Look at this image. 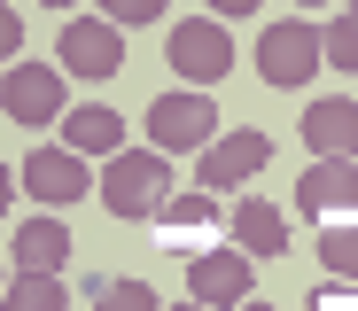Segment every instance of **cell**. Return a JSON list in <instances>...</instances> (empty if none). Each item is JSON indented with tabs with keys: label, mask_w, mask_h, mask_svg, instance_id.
<instances>
[{
	"label": "cell",
	"mask_w": 358,
	"mask_h": 311,
	"mask_svg": "<svg viewBox=\"0 0 358 311\" xmlns=\"http://www.w3.org/2000/svg\"><path fill=\"white\" fill-rule=\"evenodd\" d=\"M242 311H273V303H257V296H250V303H242Z\"/></svg>",
	"instance_id": "21"
},
{
	"label": "cell",
	"mask_w": 358,
	"mask_h": 311,
	"mask_svg": "<svg viewBox=\"0 0 358 311\" xmlns=\"http://www.w3.org/2000/svg\"><path fill=\"white\" fill-rule=\"evenodd\" d=\"M94 311H164V303H156L148 280H117V273H101V280H94Z\"/></svg>",
	"instance_id": "18"
},
{
	"label": "cell",
	"mask_w": 358,
	"mask_h": 311,
	"mask_svg": "<svg viewBox=\"0 0 358 311\" xmlns=\"http://www.w3.org/2000/svg\"><path fill=\"white\" fill-rule=\"evenodd\" d=\"M94 195L109 218H156L179 187H171V164L156 148H125V156H109V171L94 179Z\"/></svg>",
	"instance_id": "1"
},
{
	"label": "cell",
	"mask_w": 358,
	"mask_h": 311,
	"mask_svg": "<svg viewBox=\"0 0 358 311\" xmlns=\"http://www.w3.org/2000/svg\"><path fill=\"white\" fill-rule=\"evenodd\" d=\"M8 249H16V265H24V273H63V257H71L78 241L63 233V218H31V226H16Z\"/></svg>",
	"instance_id": "14"
},
{
	"label": "cell",
	"mask_w": 358,
	"mask_h": 311,
	"mask_svg": "<svg viewBox=\"0 0 358 311\" xmlns=\"http://www.w3.org/2000/svg\"><path fill=\"white\" fill-rule=\"evenodd\" d=\"M257 71H265V86H304L312 71H327V47H320V31L304 24V16H288V24H265V39H257Z\"/></svg>",
	"instance_id": "3"
},
{
	"label": "cell",
	"mask_w": 358,
	"mask_h": 311,
	"mask_svg": "<svg viewBox=\"0 0 358 311\" xmlns=\"http://www.w3.org/2000/svg\"><path fill=\"white\" fill-rule=\"evenodd\" d=\"M16 124H63L71 101H63V71H47V62H8V86H0Z\"/></svg>",
	"instance_id": "9"
},
{
	"label": "cell",
	"mask_w": 358,
	"mask_h": 311,
	"mask_svg": "<svg viewBox=\"0 0 358 311\" xmlns=\"http://www.w3.org/2000/svg\"><path fill=\"white\" fill-rule=\"evenodd\" d=\"M265 164H273V140H265V133H226V140L203 148V179H195V187L218 195V187H242V179L265 171Z\"/></svg>",
	"instance_id": "10"
},
{
	"label": "cell",
	"mask_w": 358,
	"mask_h": 311,
	"mask_svg": "<svg viewBox=\"0 0 358 311\" xmlns=\"http://www.w3.org/2000/svg\"><path fill=\"white\" fill-rule=\"evenodd\" d=\"M304 140L335 164H358V101H312L304 109Z\"/></svg>",
	"instance_id": "12"
},
{
	"label": "cell",
	"mask_w": 358,
	"mask_h": 311,
	"mask_svg": "<svg viewBox=\"0 0 358 311\" xmlns=\"http://www.w3.org/2000/svg\"><path fill=\"white\" fill-rule=\"evenodd\" d=\"M234 241H242L250 257H280L288 249V218L273 203H234Z\"/></svg>",
	"instance_id": "15"
},
{
	"label": "cell",
	"mask_w": 358,
	"mask_h": 311,
	"mask_svg": "<svg viewBox=\"0 0 358 311\" xmlns=\"http://www.w3.org/2000/svg\"><path fill=\"white\" fill-rule=\"evenodd\" d=\"M24 195H39V203H78V195H94V179H86V164L71 156V148H39V156H24Z\"/></svg>",
	"instance_id": "11"
},
{
	"label": "cell",
	"mask_w": 358,
	"mask_h": 311,
	"mask_svg": "<svg viewBox=\"0 0 358 311\" xmlns=\"http://www.w3.org/2000/svg\"><path fill=\"white\" fill-rule=\"evenodd\" d=\"M312 311H358V296H350V288H343V280H327V288H320V296H312Z\"/></svg>",
	"instance_id": "20"
},
{
	"label": "cell",
	"mask_w": 358,
	"mask_h": 311,
	"mask_svg": "<svg viewBox=\"0 0 358 311\" xmlns=\"http://www.w3.org/2000/svg\"><path fill=\"white\" fill-rule=\"evenodd\" d=\"M55 47H63V71L71 78H117V71H125V31H117L109 16H71Z\"/></svg>",
	"instance_id": "6"
},
{
	"label": "cell",
	"mask_w": 358,
	"mask_h": 311,
	"mask_svg": "<svg viewBox=\"0 0 358 311\" xmlns=\"http://www.w3.org/2000/svg\"><path fill=\"white\" fill-rule=\"evenodd\" d=\"M148 140H156V156L210 148V140H218V109H210L203 94H164V101L148 109Z\"/></svg>",
	"instance_id": "8"
},
{
	"label": "cell",
	"mask_w": 358,
	"mask_h": 311,
	"mask_svg": "<svg viewBox=\"0 0 358 311\" xmlns=\"http://www.w3.org/2000/svg\"><path fill=\"white\" fill-rule=\"evenodd\" d=\"M187 296H195L203 311H242V303L257 296V265L242 257V249H210V257L187 265Z\"/></svg>",
	"instance_id": "7"
},
{
	"label": "cell",
	"mask_w": 358,
	"mask_h": 311,
	"mask_svg": "<svg viewBox=\"0 0 358 311\" xmlns=\"http://www.w3.org/2000/svg\"><path fill=\"white\" fill-rule=\"evenodd\" d=\"M312 257H320L327 280L358 288V218H350V226H312Z\"/></svg>",
	"instance_id": "16"
},
{
	"label": "cell",
	"mask_w": 358,
	"mask_h": 311,
	"mask_svg": "<svg viewBox=\"0 0 358 311\" xmlns=\"http://www.w3.org/2000/svg\"><path fill=\"white\" fill-rule=\"evenodd\" d=\"M8 311H71V296H63L55 273H16L8 280Z\"/></svg>",
	"instance_id": "17"
},
{
	"label": "cell",
	"mask_w": 358,
	"mask_h": 311,
	"mask_svg": "<svg viewBox=\"0 0 358 311\" xmlns=\"http://www.w3.org/2000/svg\"><path fill=\"white\" fill-rule=\"evenodd\" d=\"M320 47H327V71H358V8L335 16V24L320 31Z\"/></svg>",
	"instance_id": "19"
},
{
	"label": "cell",
	"mask_w": 358,
	"mask_h": 311,
	"mask_svg": "<svg viewBox=\"0 0 358 311\" xmlns=\"http://www.w3.org/2000/svg\"><path fill=\"white\" fill-rule=\"evenodd\" d=\"M187 311H203V303H187Z\"/></svg>",
	"instance_id": "22"
},
{
	"label": "cell",
	"mask_w": 358,
	"mask_h": 311,
	"mask_svg": "<svg viewBox=\"0 0 358 311\" xmlns=\"http://www.w3.org/2000/svg\"><path fill=\"white\" fill-rule=\"evenodd\" d=\"M164 62H179V78H195V86H218V78L234 71V39H226V24H210V16H179V24L164 31Z\"/></svg>",
	"instance_id": "4"
},
{
	"label": "cell",
	"mask_w": 358,
	"mask_h": 311,
	"mask_svg": "<svg viewBox=\"0 0 358 311\" xmlns=\"http://www.w3.org/2000/svg\"><path fill=\"white\" fill-rule=\"evenodd\" d=\"M63 148H71V156H125V117L101 109V101L71 109V117H63Z\"/></svg>",
	"instance_id": "13"
},
{
	"label": "cell",
	"mask_w": 358,
	"mask_h": 311,
	"mask_svg": "<svg viewBox=\"0 0 358 311\" xmlns=\"http://www.w3.org/2000/svg\"><path fill=\"white\" fill-rule=\"evenodd\" d=\"M156 226V249H164V257H210V249L234 233V210H218V195H203V187H179V195L148 218Z\"/></svg>",
	"instance_id": "2"
},
{
	"label": "cell",
	"mask_w": 358,
	"mask_h": 311,
	"mask_svg": "<svg viewBox=\"0 0 358 311\" xmlns=\"http://www.w3.org/2000/svg\"><path fill=\"white\" fill-rule=\"evenodd\" d=\"M296 210H304V226H350L358 218V164H304V179H296Z\"/></svg>",
	"instance_id": "5"
}]
</instances>
